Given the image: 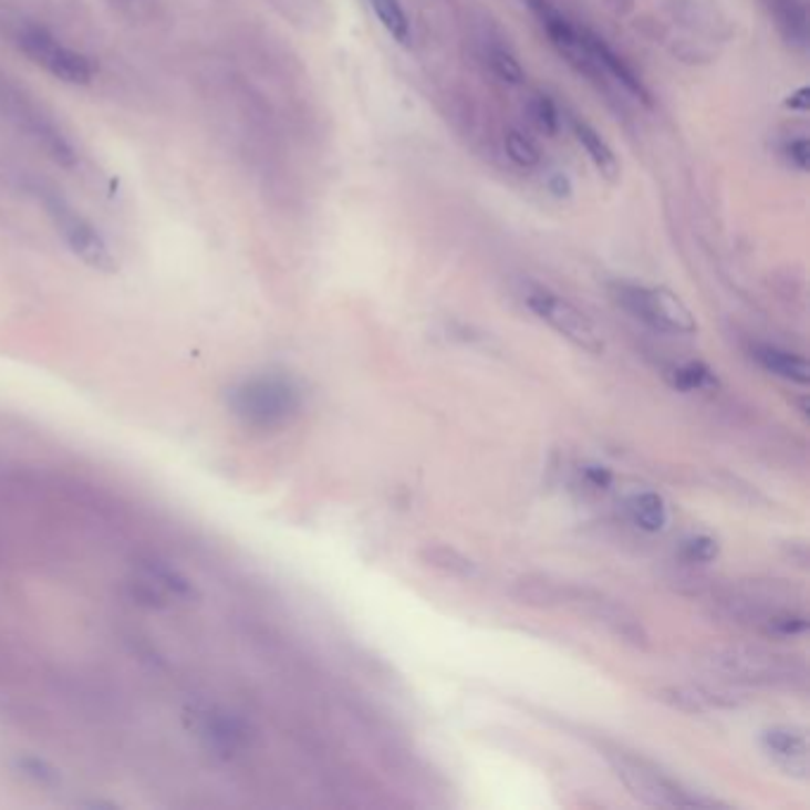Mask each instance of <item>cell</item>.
Returning <instances> with one entry per match:
<instances>
[{
	"label": "cell",
	"mask_w": 810,
	"mask_h": 810,
	"mask_svg": "<svg viewBox=\"0 0 810 810\" xmlns=\"http://www.w3.org/2000/svg\"><path fill=\"white\" fill-rule=\"evenodd\" d=\"M226 402L242 426L269 433L288 426L298 416L302 391L283 374H259L233 385Z\"/></svg>",
	"instance_id": "1"
},
{
	"label": "cell",
	"mask_w": 810,
	"mask_h": 810,
	"mask_svg": "<svg viewBox=\"0 0 810 810\" xmlns=\"http://www.w3.org/2000/svg\"><path fill=\"white\" fill-rule=\"evenodd\" d=\"M706 666L741 685L799 687L806 683V666L797 656L764 650V646L730 644L713 646L704 656Z\"/></svg>",
	"instance_id": "2"
},
{
	"label": "cell",
	"mask_w": 810,
	"mask_h": 810,
	"mask_svg": "<svg viewBox=\"0 0 810 810\" xmlns=\"http://www.w3.org/2000/svg\"><path fill=\"white\" fill-rule=\"evenodd\" d=\"M609 293L613 302L633 314L637 321L656 331L692 335L696 331V319L689 307L668 288H652L637 283H611Z\"/></svg>",
	"instance_id": "3"
},
{
	"label": "cell",
	"mask_w": 810,
	"mask_h": 810,
	"mask_svg": "<svg viewBox=\"0 0 810 810\" xmlns=\"http://www.w3.org/2000/svg\"><path fill=\"white\" fill-rule=\"evenodd\" d=\"M48 217L53 219L58 233L62 236L64 246L72 250L74 257H79L86 267L101 271V273H115L117 271V259L112 255L110 246L101 231L95 226L81 217L72 205L64 202L62 198L48 196L43 200Z\"/></svg>",
	"instance_id": "4"
},
{
	"label": "cell",
	"mask_w": 810,
	"mask_h": 810,
	"mask_svg": "<svg viewBox=\"0 0 810 810\" xmlns=\"http://www.w3.org/2000/svg\"><path fill=\"white\" fill-rule=\"evenodd\" d=\"M20 51L43 68L48 74L64 81V84H91L95 74L93 62L60 43L51 31L39 24H22L18 31Z\"/></svg>",
	"instance_id": "5"
},
{
	"label": "cell",
	"mask_w": 810,
	"mask_h": 810,
	"mask_svg": "<svg viewBox=\"0 0 810 810\" xmlns=\"http://www.w3.org/2000/svg\"><path fill=\"white\" fill-rule=\"evenodd\" d=\"M613 770L621 777L623 785L633 791V797H637L640 801L650 803V806H677V808L720 806L713 799L694 797V793H689L687 789L675 785L671 777H666L656 768H652L650 764H644V760H637V758L615 756Z\"/></svg>",
	"instance_id": "6"
},
{
	"label": "cell",
	"mask_w": 810,
	"mask_h": 810,
	"mask_svg": "<svg viewBox=\"0 0 810 810\" xmlns=\"http://www.w3.org/2000/svg\"><path fill=\"white\" fill-rule=\"evenodd\" d=\"M526 304L532 314H538L544 323H549L557 333L565 340H571L580 350L599 354L604 350L602 333L596 331L594 323L582 314L573 302L552 293L547 288H532L526 295Z\"/></svg>",
	"instance_id": "7"
},
{
	"label": "cell",
	"mask_w": 810,
	"mask_h": 810,
	"mask_svg": "<svg viewBox=\"0 0 810 810\" xmlns=\"http://www.w3.org/2000/svg\"><path fill=\"white\" fill-rule=\"evenodd\" d=\"M530 8L542 22L549 41H552L557 51L569 60L578 72L590 76H596L602 72V68H599L590 53V45L585 41V29H578L561 10L549 3V0H530Z\"/></svg>",
	"instance_id": "8"
},
{
	"label": "cell",
	"mask_w": 810,
	"mask_h": 810,
	"mask_svg": "<svg viewBox=\"0 0 810 810\" xmlns=\"http://www.w3.org/2000/svg\"><path fill=\"white\" fill-rule=\"evenodd\" d=\"M571 604L580 606L588 615H592L594 621L609 627L615 637H621L635 646H646V640L650 637H646V630H644L642 621L627 606L615 602V599H609L606 594H599L594 590L575 588Z\"/></svg>",
	"instance_id": "9"
},
{
	"label": "cell",
	"mask_w": 810,
	"mask_h": 810,
	"mask_svg": "<svg viewBox=\"0 0 810 810\" xmlns=\"http://www.w3.org/2000/svg\"><path fill=\"white\" fill-rule=\"evenodd\" d=\"M764 751L777 768H782L787 775L797 777V780H808V741L806 735L793 730V727H770L760 735Z\"/></svg>",
	"instance_id": "10"
},
{
	"label": "cell",
	"mask_w": 810,
	"mask_h": 810,
	"mask_svg": "<svg viewBox=\"0 0 810 810\" xmlns=\"http://www.w3.org/2000/svg\"><path fill=\"white\" fill-rule=\"evenodd\" d=\"M585 41H588L590 53L596 60L599 68H602L606 74H611L615 81H619V84H623L644 105H652V93H650V89L644 86V81L637 76V72L630 68V64L619 53L613 51V48L602 37H596V34H592V31L585 29Z\"/></svg>",
	"instance_id": "11"
},
{
	"label": "cell",
	"mask_w": 810,
	"mask_h": 810,
	"mask_svg": "<svg viewBox=\"0 0 810 810\" xmlns=\"http://www.w3.org/2000/svg\"><path fill=\"white\" fill-rule=\"evenodd\" d=\"M200 737L209 751L217 756L231 758L248 739L246 725L240 720L226 716V713H207L200 725Z\"/></svg>",
	"instance_id": "12"
},
{
	"label": "cell",
	"mask_w": 810,
	"mask_h": 810,
	"mask_svg": "<svg viewBox=\"0 0 810 810\" xmlns=\"http://www.w3.org/2000/svg\"><path fill=\"white\" fill-rule=\"evenodd\" d=\"M749 352H751V360L760 368H766L768 374H772L777 378H785V381L799 383V385H806L810 378L808 364L797 352H789V350L768 345V343H754Z\"/></svg>",
	"instance_id": "13"
},
{
	"label": "cell",
	"mask_w": 810,
	"mask_h": 810,
	"mask_svg": "<svg viewBox=\"0 0 810 810\" xmlns=\"http://www.w3.org/2000/svg\"><path fill=\"white\" fill-rule=\"evenodd\" d=\"M571 585H563V582H554L544 575H526L518 578L513 585V596L521 604L538 606V609H552L561 604H571L573 599Z\"/></svg>",
	"instance_id": "14"
},
{
	"label": "cell",
	"mask_w": 810,
	"mask_h": 810,
	"mask_svg": "<svg viewBox=\"0 0 810 810\" xmlns=\"http://www.w3.org/2000/svg\"><path fill=\"white\" fill-rule=\"evenodd\" d=\"M418 559L424 561L428 569L440 571L445 575L451 578H476L478 575V563L474 559H468L466 554H461L459 549H455L451 544L445 542H428L420 547Z\"/></svg>",
	"instance_id": "15"
},
{
	"label": "cell",
	"mask_w": 810,
	"mask_h": 810,
	"mask_svg": "<svg viewBox=\"0 0 810 810\" xmlns=\"http://www.w3.org/2000/svg\"><path fill=\"white\" fill-rule=\"evenodd\" d=\"M573 134H575L578 143L582 145V150L590 155L596 172L604 178H609V181H615L621 174V165H619V157H615V153L611 150V145L602 138V134H599L596 128L590 126L588 122H580V120L573 122Z\"/></svg>",
	"instance_id": "16"
},
{
	"label": "cell",
	"mask_w": 810,
	"mask_h": 810,
	"mask_svg": "<svg viewBox=\"0 0 810 810\" xmlns=\"http://www.w3.org/2000/svg\"><path fill=\"white\" fill-rule=\"evenodd\" d=\"M627 516L640 530L658 532L668 523V507L656 492H637L627 499Z\"/></svg>",
	"instance_id": "17"
},
{
	"label": "cell",
	"mask_w": 810,
	"mask_h": 810,
	"mask_svg": "<svg viewBox=\"0 0 810 810\" xmlns=\"http://www.w3.org/2000/svg\"><path fill=\"white\" fill-rule=\"evenodd\" d=\"M378 22L399 45H412V22L399 0H368Z\"/></svg>",
	"instance_id": "18"
},
{
	"label": "cell",
	"mask_w": 810,
	"mask_h": 810,
	"mask_svg": "<svg viewBox=\"0 0 810 810\" xmlns=\"http://www.w3.org/2000/svg\"><path fill=\"white\" fill-rule=\"evenodd\" d=\"M772 8L777 14V22H780L787 39L791 43L806 45L808 18H806V6L801 3V0H772Z\"/></svg>",
	"instance_id": "19"
},
{
	"label": "cell",
	"mask_w": 810,
	"mask_h": 810,
	"mask_svg": "<svg viewBox=\"0 0 810 810\" xmlns=\"http://www.w3.org/2000/svg\"><path fill=\"white\" fill-rule=\"evenodd\" d=\"M668 381L677 387V391H704V387L716 385V374L704 364V362H685L677 364L668 371Z\"/></svg>",
	"instance_id": "20"
},
{
	"label": "cell",
	"mask_w": 810,
	"mask_h": 810,
	"mask_svg": "<svg viewBox=\"0 0 810 810\" xmlns=\"http://www.w3.org/2000/svg\"><path fill=\"white\" fill-rule=\"evenodd\" d=\"M505 150L513 165L523 167V169H534L542 162V153L538 145H534V141H530L521 132H509L505 136Z\"/></svg>",
	"instance_id": "21"
},
{
	"label": "cell",
	"mask_w": 810,
	"mask_h": 810,
	"mask_svg": "<svg viewBox=\"0 0 810 810\" xmlns=\"http://www.w3.org/2000/svg\"><path fill=\"white\" fill-rule=\"evenodd\" d=\"M720 547H718V540H713L710 534H689V538L683 540V544H679V554H683L685 561L689 563H710L713 559L718 557Z\"/></svg>",
	"instance_id": "22"
},
{
	"label": "cell",
	"mask_w": 810,
	"mask_h": 810,
	"mask_svg": "<svg viewBox=\"0 0 810 810\" xmlns=\"http://www.w3.org/2000/svg\"><path fill=\"white\" fill-rule=\"evenodd\" d=\"M530 115H532L534 124H538L540 132H544L549 136H557L559 134L561 117H559V110H557L554 101L549 98V95H544V93L532 95V101H530Z\"/></svg>",
	"instance_id": "23"
},
{
	"label": "cell",
	"mask_w": 810,
	"mask_h": 810,
	"mask_svg": "<svg viewBox=\"0 0 810 810\" xmlns=\"http://www.w3.org/2000/svg\"><path fill=\"white\" fill-rule=\"evenodd\" d=\"M490 64L492 70L499 79H505L507 84H523L526 79V72L521 68V62H518L509 51H505V48H492L490 51Z\"/></svg>",
	"instance_id": "24"
},
{
	"label": "cell",
	"mask_w": 810,
	"mask_h": 810,
	"mask_svg": "<svg viewBox=\"0 0 810 810\" xmlns=\"http://www.w3.org/2000/svg\"><path fill=\"white\" fill-rule=\"evenodd\" d=\"M661 699L671 704L673 708H679L685 713H702L708 708L706 704V694H699V692H692V689H685V687H668L661 692Z\"/></svg>",
	"instance_id": "25"
},
{
	"label": "cell",
	"mask_w": 810,
	"mask_h": 810,
	"mask_svg": "<svg viewBox=\"0 0 810 810\" xmlns=\"http://www.w3.org/2000/svg\"><path fill=\"white\" fill-rule=\"evenodd\" d=\"M785 155L799 172H808L810 167V141L808 138H793L785 143Z\"/></svg>",
	"instance_id": "26"
},
{
	"label": "cell",
	"mask_w": 810,
	"mask_h": 810,
	"mask_svg": "<svg viewBox=\"0 0 810 810\" xmlns=\"http://www.w3.org/2000/svg\"><path fill=\"white\" fill-rule=\"evenodd\" d=\"M582 478H585V482L594 490H606L609 485L613 482V476H611L609 468L596 466V464H590V466L582 468Z\"/></svg>",
	"instance_id": "27"
},
{
	"label": "cell",
	"mask_w": 810,
	"mask_h": 810,
	"mask_svg": "<svg viewBox=\"0 0 810 810\" xmlns=\"http://www.w3.org/2000/svg\"><path fill=\"white\" fill-rule=\"evenodd\" d=\"M547 188H549V193H552V196H554V198H559V200H563V198H571V193H573L571 178L565 176L563 172H557V174L549 176Z\"/></svg>",
	"instance_id": "28"
},
{
	"label": "cell",
	"mask_w": 810,
	"mask_h": 810,
	"mask_svg": "<svg viewBox=\"0 0 810 810\" xmlns=\"http://www.w3.org/2000/svg\"><path fill=\"white\" fill-rule=\"evenodd\" d=\"M785 107L793 110V112H808L810 110V89L801 86L793 93H789L787 101H785Z\"/></svg>",
	"instance_id": "29"
}]
</instances>
